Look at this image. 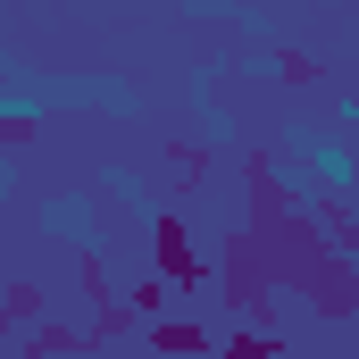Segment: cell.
Returning a JSON list of instances; mask_svg holds the SVG:
<instances>
[{
	"instance_id": "6da1fadb",
	"label": "cell",
	"mask_w": 359,
	"mask_h": 359,
	"mask_svg": "<svg viewBox=\"0 0 359 359\" xmlns=\"http://www.w3.org/2000/svg\"><path fill=\"white\" fill-rule=\"evenodd\" d=\"M50 109H100V117H142V92L126 76H100V67H76V76H50L42 84Z\"/></svg>"
},
{
	"instance_id": "7a4b0ae2",
	"label": "cell",
	"mask_w": 359,
	"mask_h": 359,
	"mask_svg": "<svg viewBox=\"0 0 359 359\" xmlns=\"http://www.w3.org/2000/svg\"><path fill=\"white\" fill-rule=\"evenodd\" d=\"M42 234H50V243H76V251H100V209H92V192L59 184V192L42 201Z\"/></svg>"
},
{
	"instance_id": "3957f363",
	"label": "cell",
	"mask_w": 359,
	"mask_h": 359,
	"mask_svg": "<svg viewBox=\"0 0 359 359\" xmlns=\"http://www.w3.org/2000/svg\"><path fill=\"white\" fill-rule=\"evenodd\" d=\"M259 176H268L292 209H318V201H326V184L309 176V159H292V151H268V159H259Z\"/></svg>"
},
{
	"instance_id": "277c9868",
	"label": "cell",
	"mask_w": 359,
	"mask_h": 359,
	"mask_svg": "<svg viewBox=\"0 0 359 359\" xmlns=\"http://www.w3.org/2000/svg\"><path fill=\"white\" fill-rule=\"evenodd\" d=\"M42 109H50V100H42L34 76H25V84H0V126H8V142H25V134L42 126Z\"/></svg>"
},
{
	"instance_id": "5b68a950",
	"label": "cell",
	"mask_w": 359,
	"mask_h": 359,
	"mask_svg": "<svg viewBox=\"0 0 359 359\" xmlns=\"http://www.w3.org/2000/svg\"><path fill=\"white\" fill-rule=\"evenodd\" d=\"M226 25H234V34H243V42H259V50H276V34H284V25H276L268 8H234V17H226Z\"/></svg>"
},
{
	"instance_id": "8992f818",
	"label": "cell",
	"mask_w": 359,
	"mask_h": 359,
	"mask_svg": "<svg viewBox=\"0 0 359 359\" xmlns=\"http://www.w3.org/2000/svg\"><path fill=\"white\" fill-rule=\"evenodd\" d=\"M100 192H117V201H142V176H134L126 159H100Z\"/></svg>"
},
{
	"instance_id": "52a82bcc",
	"label": "cell",
	"mask_w": 359,
	"mask_h": 359,
	"mask_svg": "<svg viewBox=\"0 0 359 359\" xmlns=\"http://www.w3.org/2000/svg\"><path fill=\"white\" fill-rule=\"evenodd\" d=\"M326 109H334V134H343V142H359V92H334Z\"/></svg>"
},
{
	"instance_id": "ba28073f",
	"label": "cell",
	"mask_w": 359,
	"mask_h": 359,
	"mask_svg": "<svg viewBox=\"0 0 359 359\" xmlns=\"http://www.w3.org/2000/svg\"><path fill=\"white\" fill-rule=\"evenodd\" d=\"M351 50H359V25H351Z\"/></svg>"
}]
</instances>
